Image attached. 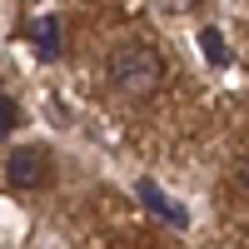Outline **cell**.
<instances>
[{
	"mask_svg": "<svg viewBox=\"0 0 249 249\" xmlns=\"http://www.w3.org/2000/svg\"><path fill=\"white\" fill-rule=\"evenodd\" d=\"M105 80L120 100H150L164 85V60L140 40H120L105 55Z\"/></svg>",
	"mask_w": 249,
	"mask_h": 249,
	"instance_id": "1",
	"label": "cell"
},
{
	"mask_svg": "<svg viewBox=\"0 0 249 249\" xmlns=\"http://www.w3.org/2000/svg\"><path fill=\"white\" fill-rule=\"evenodd\" d=\"M5 179H10V190H45L55 179L50 150H40V144H15L5 155Z\"/></svg>",
	"mask_w": 249,
	"mask_h": 249,
	"instance_id": "2",
	"label": "cell"
},
{
	"mask_svg": "<svg viewBox=\"0 0 249 249\" xmlns=\"http://www.w3.org/2000/svg\"><path fill=\"white\" fill-rule=\"evenodd\" d=\"M30 40L40 60H60V15H35L30 20Z\"/></svg>",
	"mask_w": 249,
	"mask_h": 249,
	"instance_id": "3",
	"label": "cell"
},
{
	"mask_svg": "<svg viewBox=\"0 0 249 249\" xmlns=\"http://www.w3.org/2000/svg\"><path fill=\"white\" fill-rule=\"evenodd\" d=\"M140 199L150 204V210H155V214H160L164 224H175V230H184V224H190V214H184V204H175V199H164V195H160V184H150V179L140 184Z\"/></svg>",
	"mask_w": 249,
	"mask_h": 249,
	"instance_id": "4",
	"label": "cell"
},
{
	"mask_svg": "<svg viewBox=\"0 0 249 249\" xmlns=\"http://www.w3.org/2000/svg\"><path fill=\"white\" fill-rule=\"evenodd\" d=\"M199 50H204V60H210V65H224V60H230V50H224V35H219L214 25L199 30Z\"/></svg>",
	"mask_w": 249,
	"mask_h": 249,
	"instance_id": "5",
	"label": "cell"
},
{
	"mask_svg": "<svg viewBox=\"0 0 249 249\" xmlns=\"http://www.w3.org/2000/svg\"><path fill=\"white\" fill-rule=\"evenodd\" d=\"M15 124H20V105H15V100H10L5 90H0V140H5V135L15 130Z\"/></svg>",
	"mask_w": 249,
	"mask_h": 249,
	"instance_id": "6",
	"label": "cell"
},
{
	"mask_svg": "<svg viewBox=\"0 0 249 249\" xmlns=\"http://www.w3.org/2000/svg\"><path fill=\"white\" fill-rule=\"evenodd\" d=\"M164 5H170V10H195L199 0H164Z\"/></svg>",
	"mask_w": 249,
	"mask_h": 249,
	"instance_id": "7",
	"label": "cell"
},
{
	"mask_svg": "<svg viewBox=\"0 0 249 249\" xmlns=\"http://www.w3.org/2000/svg\"><path fill=\"white\" fill-rule=\"evenodd\" d=\"M239 190H244V195H249V160H244V164H239Z\"/></svg>",
	"mask_w": 249,
	"mask_h": 249,
	"instance_id": "8",
	"label": "cell"
}]
</instances>
